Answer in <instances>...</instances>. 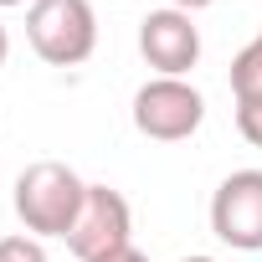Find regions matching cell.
Segmentation results:
<instances>
[{
  "instance_id": "1",
  "label": "cell",
  "mask_w": 262,
  "mask_h": 262,
  "mask_svg": "<svg viewBox=\"0 0 262 262\" xmlns=\"http://www.w3.org/2000/svg\"><path fill=\"white\" fill-rule=\"evenodd\" d=\"M16 216L31 236H67L82 201H88V180L62 165V160H36L16 175Z\"/></svg>"
},
{
  "instance_id": "2",
  "label": "cell",
  "mask_w": 262,
  "mask_h": 262,
  "mask_svg": "<svg viewBox=\"0 0 262 262\" xmlns=\"http://www.w3.org/2000/svg\"><path fill=\"white\" fill-rule=\"evenodd\" d=\"M26 41L47 67H77L98 47V16L88 0H31Z\"/></svg>"
},
{
  "instance_id": "3",
  "label": "cell",
  "mask_w": 262,
  "mask_h": 262,
  "mask_svg": "<svg viewBox=\"0 0 262 262\" xmlns=\"http://www.w3.org/2000/svg\"><path fill=\"white\" fill-rule=\"evenodd\" d=\"M201 118H206V98L185 77H149L134 93V128L144 139L180 144V139H190L201 128Z\"/></svg>"
},
{
  "instance_id": "4",
  "label": "cell",
  "mask_w": 262,
  "mask_h": 262,
  "mask_svg": "<svg viewBox=\"0 0 262 262\" xmlns=\"http://www.w3.org/2000/svg\"><path fill=\"white\" fill-rule=\"evenodd\" d=\"M128 236H134V211H128V201L113 190V185H88V201L67 231V247L77 262H93V257H108L118 247H128Z\"/></svg>"
},
{
  "instance_id": "5",
  "label": "cell",
  "mask_w": 262,
  "mask_h": 262,
  "mask_svg": "<svg viewBox=\"0 0 262 262\" xmlns=\"http://www.w3.org/2000/svg\"><path fill=\"white\" fill-rule=\"evenodd\" d=\"M211 231L236 252H262V170H231L216 185Z\"/></svg>"
},
{
  "instance_id": "6",
  "label": "cell",
  "mask_w": 262,
  "mask_h": 262,
  "mask_svg": "<svg viewBox=\"0 0 262 262\" xmlns=\"http://www.w3.org/2000/svg\"><path fill=\"white\" fill-rule=\"evenodd\" d=\"M139 57L155 67V77H185L201 62V31L190 21V11H149L139 21Z\"/></svg>"
},
{
  "instance_id": "7",
  "label": "cell",
  "mask_w": 262,
  "mask_h": 262,
  "mask_svg": "<svg viewBox=\"0 0 262 262\" xmlns=\"http://www.w3.org/2000/svg\"><path fill=\"white\" fill-rule=\"evenodd\" d=\"M236 128H242V139L262 149V93L252 98H236Z\"/></svg>"
},
{
  "instance_id": "8",
  "label": "cell",
  "mask_w": 262,
  "mask_h": 262,
  "mask_svg": "<svg viewBox=\"0 0 262 262\" xmlns=\"http://www.w3.org/2000/svg\"><path fill=\"white\" fill-rule=\"evenodd\" d=\"M0 262H47L41 236H0Z\"/></svg>"
},
{
  "instance_id": "9",
  "label": "cell",
  "mask_w": 262,
  "mask_h": 262,
  "mask_svg": "<svg viewBox=\"0 0 262 262\" xmlns=\"http://www.w3.org/2000/svg\"><path fill=\"white\" fill-rule=\"evenodd\" d=\"M93 262H149L134 242H128V247H118V252H108V257H93Z\"/></svg>"
},
{
  "instance_id": "10",
  "label": "cell",
  "mask_w": 262,
  "mask_h": 262,
  "mask_svg": "<svg viewBox=\"0 0 262 262\" xmlns=\"http://www.w3.org/2000/svg\"><path fill=\"white\" fill-rule=\"evenodd\" d=\"M170 6H175V11H206L211 0H170Z\"/></svg>"
},
{
  "instance_id": "11",
  "label": "cell",
  "mask_w": 262,
  "mask_h": 262,
  "mask_svg": "<svg viewBox=\"0 0 262 262\" xmlns=\"http://www.w3.org/2000/svg\"><path fill=\"white\" fill-rule=\"evenodd\" d=\"M6 57H11V31L0 26V67H6Z\"/></svg>"
},
{
  "instance_id": "12",
  "label": "cell",
  "mask_w": 262,
  "mask_h": 262,
  "mask_svg": "<svg viewBox=\"0 0 262 262\" xmlns=\"http://www.w3.org/2000/svg\"><path fill=\"white\" fill-rule=\"evenodd\" d=\"M11 6H26V0H0V11H11Z\"/></svg>"
},
{
  "instance_id": "13",
  "label": "cell",
  "mask_w": 262,
  "mask_h": 262,
  "mask_svg": "<svg viewBox=\"0 0 262 262\" xmlns=\"http://www.w3.org/2000/svg\"><path fill=\"white\" fill-rule=\"evenodd\" d=\"M180 262H216V257H180Z\"/></svg>"
},
{
  "instance_id": "14",
  "label": "cell",
  "mask_w": 262,
  "mask_h": 262,
  "mask_svg": "<svg viewBox=\"0 0 262 262\" xmlns=\"http://www.w3.org/2000/svg\"><path fill=\"white\" fill-rule=\"evenodd\" d=\"M257 41H262V31H257Z\"/></svg>"
}]
</instances>
